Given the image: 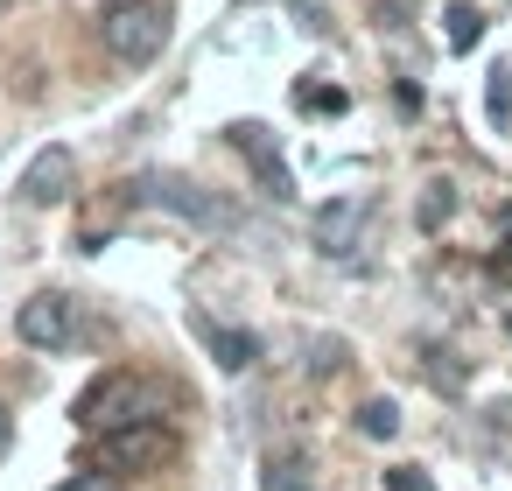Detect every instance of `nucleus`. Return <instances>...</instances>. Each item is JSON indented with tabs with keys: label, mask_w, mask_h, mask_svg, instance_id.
Segmentation results:
<instances>
[{
	"label": "nucleus",
	"mask_w": 512,
	"mask_h": 491,
	"mask_svg": "<svg viewBox=\"0 0 512 491\" xmlns=\"http://www.w3.org/2000/svg\"><path fill=\"white\" fill-rule=\"evenodd\" d=\"M176 36V15H169V0H106L99 8V43L113 64H155Z\"/></svg>",
	"instance_id": "1"
},
{
	"label": "nucleus",
	"mask_w": 512,
	"mask_h": 491,
	"mask_svg": "<svg viewBox=\"0 0 512 491\" xmlns=\"http://www.w3.org/2000/svg\"><path fill=\"white\" fill-rule=\"evenodd\" d=\"M162 407H169L162 379H148V372H106V379L85 386L78 421L92 435H106V428H134V421H162Z\"/></svg>",
	"instance_id": "2"
},
{
	"label": "nucleus",
	"mask_w": 512,
	"mask_h": 491,
	"mask_svg": "<svg viewBox=\"0 0 512 491\" xmlns=\"http://www.w3.org/2000/svg\"><path fill=\"white\" fill-rule=\"evenodd\" d=\"M134 190H141L148 204H162V211L204 225V232H239V225H246L232 197H218V190H204V183H183V176H141Z\"/></svg>",
	"instance_id": "3"
},
{
	"label": "nucleus",
	"mask_w": 512,
	"mask_h": 491,
	"mask_svg": "<svg viewBox=\"0 0 512 491\" xmlns=\"http://www.w3.org/2000/svg\"><path fill=\"white\" fill-rule=\"evenodd\" d=\"M169 456H176V435H169V421H134V428H106V435H99V470H113V477L162 470Z\"/></svg>",
	"instance_id": "4"
},
{
	"label": "nucleus",
	"mask_w": 512,
	"mask_h": 491,
	"mask_svg": "<svg viewBox=\"0 0 512 491\" xmlns=\"http://www.w3.org/2000/svg\"><path fill=\"white\" fill-rule=\"evenodd\" d=\"M15 337H22L29 351H71V344H78V302L57 295V288L29 295V302L15 309Z\"/></svg>",
	"instance_id": "5"
},
{
	"label": "nucleus",
	"mask_w": 512,
	"mask_h": 491,
	"mask_svg": "<svg viewBox=\"0 0 512 491\" xmlns=\"http://www.w3.org/2000/svg\"><path fill=\"white\" fill-rule=\"evenodd\" d=\"M365 218H372V204L365 197H330L316 218H309V239H316V253H330V260H344L351 246H358V232H365Z\"/></svg>",
	"instance_id": "6"
},
{
	"label": "nucleus",
	"mask_w": 512,
	"mask_h": 491,
	"mask_svg": "<svg viewBox=\"0 0 512 491\" xmlns=\"http://www.w3.org/2000/svg\"><path fill=\"white\" fill-rule=\"evenodd\" d=\"M71 183H78V155L71 148H43L29 162V176H22V204H64Z\"/></svg>",
	"instance_id": "7"
},
{
	"label": "nucleus",
	"mask_w": 512,
	"mask_h": 491,
	"mask_svg": "<svg viewBox=\"0 0 512 491\" xmlns=\"http://www.w3.org/2000/svg\"><path fill=\"white\" fill-rule=\"evenodd\" d=\"M232 148H239V155H253V169H260V183H267V197H295V183H288V169H281V155H274L267 127L239 120V127H232Z\"/></svg>",
	"instance_id": "8"
},
{
	"label": "nucleus",
	"mask_w": 512,
	"mask_h": 491,
	"mask_svg": "<svg viewBox=\"0 0 512 491\" xmlns=\"http://www.w3.org/2000/svg\"><path fill=\"white\" fill-rule=\"evenodd\" d=\"M204 330V344H211V358L225 365V372H246L253 358H260V337L253 330H225V323H197Z\"/></svg>",
	"instance_id": "9"
},
{
	"label": "nucleus",
	"mask_w": 512,
	"mask_h": 491,
	"mask_svg": "<svg viewBox=\"0 0 512 491\" xmlns=\"http://www.w3.org/2000/svg\"><path fill=\"white\" fill-rule=\"evenodd\" d=\"M358 435H372V442H393V435H400V407H393L386 393H372V400L358 407Z\"/></svg>",
	"instance_id": "10"
},
{
	"label": "nucleus",
	"mask_w": 512,
	"mask_h": 491,
	"mask_svg": "<svg viewBox=\"0 0 512 491\" xmlns=\"http://www.w3.org/2000/svg\"><path fill=\"white\" fill-rule=\"evenodd\" d=\"M484 43V15L470 8V0H456L449 8V50H477Z\"/></svg>",
	"instance_id": "11"
},
{
	"label": "nucleus",
	"mask_w": 512,
	"mask_h": 491,
	"mask_svg": "<svg viewBox=\"0 0 512 491\" xmlns=\"http://www.w3.org/2000/svg\"><path fill=\"white\" fill-rule=\"evenodd\" d=\"M267 491H309V463L302 456H274L267 463Z\"/></svg>",
	"instance_id": "12"
},
{
	"label": "nucleus",
	"mask_w": 512,
	"mask_h": 491,
	"mask_svg": "<svg viewBox=\"0 0 512 491\" xmlns=\"http://www.w3.org/2000/svg\"><path fill=\"white\" fill-rule=\"evenodd\" d=\"M449 211H456L449 183H428V197H421V225H428V232H442V225H449Z\"/></svg>",
	"instance_id": "13"
},
{
	"label": "nucleus",
	"mask_w": 512,
	"mask_h": 491,
	"mask_svg": "<svg viewBox=\"0 0 512 491\" xmlns=\"http://www.w3.org/2000/svg\"><path fill=\"white\" fill-rule=\"evenodd\" d=\"M421 365H428V379H435L442 393H456V386H463V372L449 365V351H442V344H421Z\"/></svg>",
	"instance_id": "14"
},
{
	"label": "nucleus",
	"mask_w": 512,
	"mask_h": 491,
	"mask_svg": "<svg viewBox=\"0 0 512 491\" xmlns=\"http://www.w3.org/2000/svg\"><path fill=\"white\" fill-rule=\"evenodd\" d=\"M295 106H309V113H344L351 99H344L337 85H316V92H295Z\"/></svg>",
	"instance_id": "15"
},
{
	"label": "nucleus",
	"mask_w": 512,
	"mask_h": 491,
	"mask_svg": "<svg viewBox=\"0 0 512 491\" xmlns=\"http://www.w3.org/2000/svg\"><path fill=\"white\" fill-rule=\"evenodd\" d=\"M50 491H120V477H113V470H78V477H64V484H50Z\"/></svg>",
	"instance_id": "16"
},
{
	"label": "nucleus",
	"mask_w": 512,
	"mask_h": 491,
	"mask_svg": "<svg viewBox=\"0 0 512 491\" xmlns=\"http://www.w3.org/2000/svg\"><path fill=\"white\" fill-rule=\"evenodd\" d=\"M386 491H435V477L414 470V463H400V470H386Z\"/></svg>",
	"instance_id": "17"
},
{
	"label": "nucleus",
	"mask_w": 512,
	"mask_h": 491,
	"mask_svg": "<svg viewBox=\"0 0 512 491\" xmlns=\"http://www.w3.org/2000/svg\"><path fill=\"white\" fill-rule=\"evenodd\" d=\"M505 106H512V71L491 78V127H505Z\"/></svg>",
	"instance_id": "18"
},
{
	"label": "nucleus",
	"mask_w": 512,
	"mask_h": 491,
	"mask_svg": "<svg viewBox=\"0 0 512 491\" xmlns=\"http://www.w3.org/2000/svg\"><path fill=\"white\" fill-rule=\"evenodd\" d=\"M337 365H344V344H337V337H323V344H316V358H309V372H337Z\"/></svg>",
	"instance_id": "19"
},
{
	"label": "nucleus",
	"mask_w": 512,
	"mask_h": 491,
	"mask_svg": "<svg viewBox=\"0 0 512 491\" xmlns=\"http://www.w3.org/2000/svg\"><path fill=\"white\" fill-rule=\"evenodd\" d=\"M15 449V414H8V400H0V456Z\"/></svg>",
	"instance_id": "20"
},
{
	"label": "nucleus",
	"mask_w": 512,
	"mask_h": 491,
	"mask_svg": "<svg viewBox=\"0 0 512 491\" xmlns=\"http://www.w3.org/2000/svg\"><path fill=\"white\" fill-rule=\"evenodd\" d=\"M505 267H512V239H505Z\"/></svg>",
	"instance_id": "21"
},
{
	"label": "nucleus",
	"mask_w": 512,
	"mask_h": 491,
	"mask_svg": "<svg viewBox=\"0 0 512 491\" xmlns=\"http://www.w3.org/2000/svg\"><path fill=\"white\" fill-rule=\"evenodd\" d=\"M505 330H512V323H505Z\"/></svg>",
	"instance_id": "22"
}]
</instances>
